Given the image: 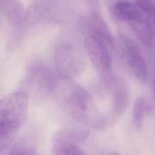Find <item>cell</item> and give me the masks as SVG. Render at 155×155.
<instances>
[{
    "instance_id": "obj_1",
    "label": "cell",
    "mask_w": 155,
    "mask_h": 155,
    "mask_svg": "<svg viewBox=\"0 0 155 155\" xmlns=\"http://www.w3.org/2000/svg\"><path fill=\"white\" fill-rule=\"evenodd\" d=\"M28 94L22 91L8 94L0 100V138L8 136L25 122Z\"/></svg>"
},
{
    "instance_id": "obj_2",
    "label": "cell",
    "mask_w": 155,
    "mask_h": 155,
    "mask_svg": "<svg viewBox=\"0 0 155 155\" xmlns=\"http://www.w3.org/2000/svg\"><path fill=\"white\" fill-rule=\"evenodd\" d=\"M54 62L57 73L65 79L79 76L85 67L84 58L79 51L68 44H61L56 47Z\"/></svg>"
},
{
    "instance_id": "obj_3",
    "label": "cell",
    "mask_w": 155,
    "mask_h": 155,
    "mask_svg": "<svg viewBox=\"0 0 155 155\" xmlns=\"http://www.w3.org/2000/svg\"><path fill=\"white\" fill-rule=\"evenodd\" d=\"M66 104L71 116L82 122L90 119L94 104L90 94L78 84H72L68 89Z\"/></svg>"
},
{
    "instance_id": "obj_4",
    "label": "cell",
    "mask_w": 155,
    "mask_h": 155,
    "mask_svg": "<svg viewBox=\"0 0 155 155\" xmlns=\"http://www.w3.org/2000/svg\"><path fill=\"white\" fill-rule=\"evenodd\" d=\"M85 48L94 68L104 81H111L112 65L107 47L90 35L85 39Z\"/></svg>"
},
{
    "instance_id": "obj_5",
    "label": "cell",
    "mask_w": 155,
    "mask_h": 155,
    "mask_svg": "<svg viewBox=\"0 0 155 155\" xmlns=\"http://www.w3.org/2000/svg\"><path fill=\"white\" fill-rule=\"evenodd\" d=\"M29 83L35 87L41 97L47 96L56 86V79L52 70L43 64H35L29 70Z\"/></svg>"
},
{
    "instance_id": "obj_6",
    "label": "cell",
    "mask_w": 155,
    "mask_h": 155,
    "mask_svg": "<svg viewBox=\"0 0 155 155\" xmlns=\"http://www.w3.org/2000/svg\"><path fill=\"white\" fill-rule=\"evenodd\" d=\"M89 131L84 128H66L55 131L51 136V153L58 154L62 149L78 146L87 137Z\"/></svg>"
},
{
    "instance_id": "obj_7",
    "label": "cell",
    "mask_w": 155,
    "mask_h": 155,
    "mask_svg": "<svg viewBox=\"0 0 155 155\" xmlns=\"http://www.w3.org/2000/svg\"><path fill=\"white\" fill-rule=\"evenodd\" d=\"M120 39L124 54L126 56L132 71L139 79L145 81L147 78L148 71L139 47L133 40L125 35H122Z\"/></svg>"
},
{
    "instance_id": "obj_8",
    "label": "cell",
    "mask_w": 155,
    "mask_h": 155,
    "mask_svg": "<svg viewBox=\"0 0 155 155\" xmlns=\"http://www.w3.org/2000/svg\"><path fill=\"white\" fill-rule=\"evenodd\" d=\"M112 12L116 18L127 22L154 16V13H148L143 12L135 1L130 0L117 1L113 7Z\"/></svg>"
},
{
    "instance_id": "obj_9",
    "label": "cell",
    "mask_w": 155,
    "mask_h": 155,
    "mask_svg": "<svg viewBox=\"0 0 155 155\" xmlns=\"http://www.w3.org/2000/svg\"><path fill=\"white\" fill-rule=\"evenodd\" d=\"M89 35L101 41L107 47H113L114 44V38L107 24L101 13L94 12L89 19Z\"/></svg>"
},
{
    "instance_id": "obj_10",
    "label": "cell",
    "mask_w": 155,
    "mask_h": 155,
    "mask_svg": "<svg viewBox=\"0 0 155 155\" xmlns=\"http://www.w3.org/2000/svg\"><path fill=\"white\" fill-rule=\"evenodd\" d=\"M154 17H149L128 22L137 39L147 46H151L153 44Z\"/></svg>"
},
{
    "instance_id": "obj_11",
    "label": "cell",
    "mask_w": 155,
    "mask_h": 155,
    "mask_svg": "<svg viewBox=\"0 0 155 155\" xmlns=\"http://www.w3.org/2000/svg\"><path fill=\"white\" fill-rule=\"evenodd\" d=\"M128 91L124 81L116 79L114 82L113 106L114 114L122 116L125 112L128 102Z\"/></svg>"
},
{
    "instance_id": "obj_12",
    "label": "cell",
    "mask_w": 155,
    "mask_h": 155,
    "mask_svg": "<svg viewBox=\"0 0 155 155\" xmlns=\"http://www.w3.org/2000/svg\"><path fill=\"white\" fill-rule=\"evenodd\" d=\"M0 8L12 22L17 24L22 19L23 8L16 0H0Z\"/></svg>"
},
{
    "instance_id": "obj_13",
    "label": "cell",
    "mask_w": 155,
    "mask_h": 155,
    "mask_svg": "<svg viewBox=\"0 0 155 155\" xmlns=\"http://www.w3.org/2000/svg\"><path fill=\"white\" fill-rule=\"evenodd\" d=\"M150 108L149 101L144 97H139L135 101L133 109V117L134 125L137 128L142 127L144 116Z\"/></svg>"
},
{
    "instance_id": "obj_14",
    "label": "cell",
    "mask_w": 155,
    "mask_h": 155,
    "mask_svg": "<svg viewBox=\"0 0 155 155\" xmlns=\"http://www.w3.org/2000/svg\"><path fill=\"white\" fill-rule=\"evenodd\" d=\"M135 2L143 12L154 13V0H135Z\"/></svg>"
},
{
    "instance_id": "obj_15",
    "label": "cell",
    "mask_w": 155,
    "mask_h": 155,
    "mask_svg": "<svg viewBox=\"0 0 155 155\" xmlns=\"http://www.w3.org/2000/svg\"><path fill=\"white\" fill-rule=\"evenodd\" d=\"M1 15H0V29H1Z\"/></svg>"
}]
</instances>
